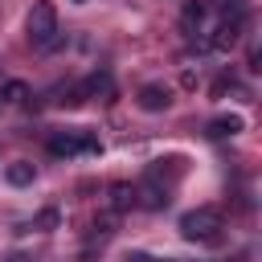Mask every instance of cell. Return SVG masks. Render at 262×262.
<instances>
[{
    "instance_id": "obj_8",
    "label": "cell",
    "mask_w": 262,
    "mask_h": 262,
    "mask_svg": "<svg viewBox=\"0 0 262 262\" xmlns=\"http://www.w3.org/2000/svg\"><path fill=\"white\" fill-rule=\"evenodd\" d=\"M33 176H37V172H33V164H29V160H16V164H8V168H4V180H8L12 188L33 184Z\"/></svg>"
},
{
    "instance_id": "obj_11",
    "label": "cell",
    "mask_w": 262,
    "mask_h": 262,
    "mask_svg": "<svg viewBox=\"0 0 262 262\" xmlns=\"http://www.w3.org/2000/svg\"><path fill=\"white\" fill-rule=\"evenodd\" d=\"M0 94H4L8 102H29V86H25V82H16V78H12V82H4V90H0Z\"/></svg>"
},
{
    "instance_id": "obj_3",
    "label": "cell",
    "mask_w": 262,
    "mask_h": 262,
    "mask_svg": "<svg viewBox=\"0 0 262 262\" xmlns=\"http://www.w3.org/2000/svg\"><path fill=\"white\" fill-rule=\"evenodd\" d=\"M221 213L213 209V205H201V209H188L184 217H180V233L188 237V242H213L217 233H221Z\"/></svg>"
},
{
    "instance_id": "obj_6",
    "label": "cell",
    "mask_w": 262,
    "mask_h": 262,
    "mask_svg": "<svg viewBox=\"0 0 262 262\" xmlns=\"http://www.w3.org/2000/svg\"><path fill=\"white\" fill-rule=\"evenodd\" d=\"M168 102H172V90H168V86H156V82H151V86H143V90H139V106H143V111H151V115H156V111H164Z\"/></svg>"
},
{
    "instance_id": "obj_12",
    "label": "cell",
    "mask_w": 262,
    "mask_h": 262,
    "mask_svg": "<svg viewBox=\"0 0 262 262\" xmlns=\"http://www.w3.org/2000/svg\"><path fill=\"white\" fill-rule=\"evenodd\" d=\"M131 201H135V188H127V184H115V188H111V205H115V209H127Z\"/></svg>"
},
{
    "instance_id": "obj_1",
    "label": "cell",
    "mask_w": 262,
    "mask_h": 262,
    "mask_svg": "<svg viewBox=\"0 0 262 262\" xmlns=\"http://www.w3.org/2000/svg\"><path fill=\"white\" fill-rule=\"evenodd\" d=\"M25 29H29V41L37 49H57L61 45V33H57V8H53V0H37L29 8Z\"/></svg>"
},
{
    "instance_id": "obj_14",
    "label": "cell",
    "mask_w": 262,
    "mask_h": 262,
    "mask_svg": "<svg viewBox=\"0 0 262 262\" xmlns=\"http://www.w3.org/2000/svg\"><path fill=\"white\" fill-rule=\"evenodd\" d=\"M127 262H151V258H147V254H131Z\"/></svg>"
},
{
    "instance_id": "obj_10",
    "label": "cell",
    "mask_w": 262,
    "mask_h": 262,
    "mask_svg": "<svg viewBox=\"0 0 262 262\" xmlns=\"http://www.w3.org/2000/svg\"><path fill=\"white\" fill-rule=\"evenodd\" d=\"M246 8H250V0H217V12H221L225 20H242Z\"/></svg>"
},
{
    "instance_id": "obj_15",
    "label": "cell",
    "mask_w": 262,
    "mask_h": 262,
    "mask_svg": "<svg viewBox=\"0 0 262 262\" xmlns=\"http://www.w3.org/2000/svg\"><path fill=\"white\" fill-rule=\"evenodd\" d=\"M74 4H86V0H74Z\"/></svg>"
},
{
    "instance_id": "obj_5",
    "label": "cell",
    "mask_w": 262,
    "mask_h": 262,
    "mask_svg": "<svg viewBox=\"0 0 262 262\" xmlns=\"http://www.w3.org/2000/svg\"><path fill=\"white\" fill-rule=\"evenodd\" d=\"M237 37H242V20H221L217 25V33H213V41H209V49H233L237 45Z\"/></svg>"
},
{
    "instance_id": "obj_7",
    "label": "cell",
    "mask_w": 262,
    "mask_h": 262,
    "mask_svg": "<svg viewBox=\"0 0 262 262\" xmlns=\"http://www.w3.org/2000/svg\"><path fill=\"white\" fill-rule=\"evenodd\" d=\"M242 127H246L242 115H217V119L209 123V135H213V139H225V135H237Z\"/></svg>"
},
{
    "instance_id": "obj_9",
    "label": "cell",
    "mask_w": 262,
    "mask_h": 262,
    "mask_svg": "<svg viewBox=\"0 0 262 262\" xmlns=\"http://www.w3.org/2000/svg\"><path fill=\"white\" fill-rule=\"evenodd\" d=\"M201 20H205V4H201V0H192V4H184V12H180V25H184V29L192 33V29L201 25Z\"/></svg>"
},
{
    "instance_id": "obj_4",
    "label": "cell",
    "mask_w": 262,
    "mask_h": 262,
    "mask_svg": "<svg viewBox=\"0 0 262 262\" xmlns=\"http://www.w3.org/2000/svg\"><path fill=\"white\" fill-rule=\"evenodd\" d=\"M135 196H139V205H143V209H164V205H168V188L160 184V176H156V172H147V180L135 188Z\"/></svg>"
},
{
    "instance_id": "obj_13",
    "label": "cell",
    "mask_w": 262,
    "mask_h": 262,
    "mask_svg": "<svg viewBox=\"0 0 262 262\" xmlns=\"http://www.w3.org/2000/svg\"><path fill=\"white\" fill-rule=\"evenodd\" d=\"M37 225H41V229H53V225H57V209H45V213L37 217Z\"/></svg>"
},
{
    "instance_id": "obj_2",
    "label": "cell",
    "mask_w": 262,
    "mask_h": 262,
    "mask_svg": "<svg viewBox=\"0 0 262 262\" xmlns=\"http://www.w3.org/2000/svg\"><path fill=\"white\" fill-rule=\"evenodd\" d=\"M102 143L94 131H53L49 135V156L70 160V156H98Z\"/></svg>"
}]
</instances>
